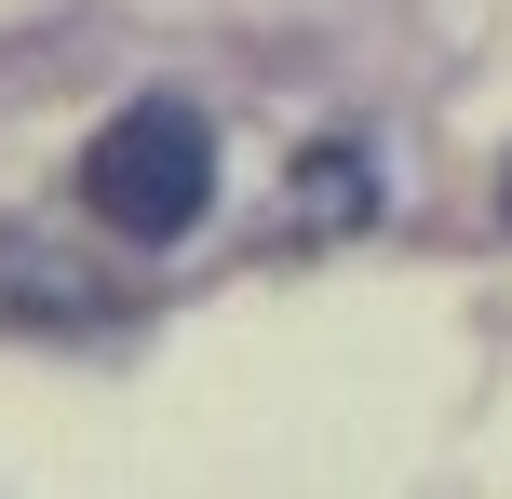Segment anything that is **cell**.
I'll return each mask as SVG.
<instances>
[{"mask_svg":"<svg viewBox=\"0 0 512 499\" xmlns=\"http://www.w3.org/2000/svg\"><path fill=\"white\" fill-rule=\"evenodd\" d=\"M203 203H216V122L176 108V95H135L122 122L81 149V216L122 230V243H189Z\"/></svg>","mask_w":512,"mask_h":499,"instance_id":"1","label":"cell"},{"mask_svg":"<svg viewBox=\"0 0 512 499\" xmlns=\"http://www.w3.org/2000/svg\"><path fill=\"white\" fill-rule=\"evenodd\" d=\"M0 311H27V324H108L122 297H108L81 257H54L41 230H0Z\"/></svg>","mask_w":512,"mask_h":499,"instance_id":"2","label":"cell"},{"mask_svg":"<svg viewBox=\"0 0 512 499\" xmlns=\"http://www.w3.org/2000/svg\"><path fill=\"white\" fill-rule=\"evenodd\" d=\"M499 203H512V189H499Z\"/></svg>","mask_w":512,"mask_h":499,"instance_id":"3","label":"cell"}]
</instances>
